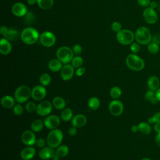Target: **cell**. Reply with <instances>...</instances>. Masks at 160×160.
Segmentation results:
<instances>
[{"label": "cell", "mask_w": 160, "mask_h": 160, "mask_svg": "<svg viewBox=\"0 0 160 160\" xmlns=\"http://www.w3.org/2000/svg\"><path fill=\"white\" fill-rule=\"evenodd\" d=\"M30 97H31V89L28 86L21 85L15 90L14 98L18 103L25 102Z\"/></svg>", "instance_id": "obj_5"}, {"label": "cell", "mask_w": 160, "mask_h": 160, "mask_svg": "<svg viewBox=\"0 0 160 160\" xmlns=\"http://www.w3.org/2000/svg\"><path fill=\"white\" fill-rule=\"evenodd\" d=\"M15 99L14 98L6 95L2 97L1 99V106L6 109H11L15 106Z\"/></svg>", "instance_id": "obj_22"}, {"label": "cell", "mask_w": 160, "mask_h": 160, "mask_svg": "<svg viewBox=\"0 0 160 160\" xmlns=\"http://www.w3.org/2000/svg\"><path fill=\"white\" fill-rule=\"evenodd\" d=\"M82 49L81 46L78 44L74 45L72 47V51H73L74 54H75L76 55L80 54L82 52Z\"/></svg>", "instance_id": "obj_43"}, {"label": "cell", "mask_w": 160, "mask_h": 160, "mask_svg": "<svg viewBox=\"0 0 160 160\" xmlns=\"http://www.w3.org/2000/svg\"><path fill=\"white\" fill-rule=\"evenodd\" d=\"M108 108L110 113L114 116H120L124 110L122 102L118 99H114L111 101L109 104Z\"/></svg>", "instance_id": "obj_10"}, {"label": "cell", "mask_w": 160, "mask_h": 160, "mask_svg": "<svg viewBox=\"0 0 160 160\" xmlns=\"http://www.w3.org/2000/svg\"><path fill=\"white\" fill-rule=\"evenodd\" d=\"M38 6L44 10H48L52 8L54 4L53 0H37Z\"/></svg>", "instance_id": "obj_29"}, {"label": "cell", "mask_w": 160, "mask_h": 160, "mask_svg": "<svg viewBox=\"0 0 160 160\" xmlns=\"http://www.w3.org/2000/svg\"><path fill=\"white\" fill-rule=\"evenodd\" d=\"M36 139L35 134L32 131H25L21 135V141L22 143L27 146H32L35 144Z\"/></svg>", "instance_id": "obj_13"}, {"label": "cell", "mask_w": 160, "mask_h": 160, "mask_svg": "<svg viewBox=\"0 0 160 160\" xmlns=\"http://www.w3.org/2000/svg\"><path fill=\"white\" fill-rule=\"evenodd\" d=\"M19 36H21V35L19 34V32L17 29L14 28H9L5 38L8 39L9 41H14L18 40Z\"/></svg>", "instance_id": "obj_26"}, {"label": "cell", "mask_w": 160, "mask_h": 160, "mask_svg": "<svg viewBox=\"0 0 160 160\" xmlns=\"http://www.w3.org/2000/svg\"><path fill=\"white\" fill-rule=\"evenodd\" d=\"M39 34L38 31L31 27L24 29L21 33V39L26 44L31 45L39 39Z\"/></svg>", "instance_id": "obj_2"}, {"label": "cell", "mask_w": 160, "mask_h": 160, "mask_svg": "<svg viewBox=\"0 0 160 160\" xmlns=\"http://www.w3.org/2000/svg\"><path fill=\"white\" fill-rule=\"evenodd\" d=\"M59 158H60V157H59L56 153H55V154L53 155V156H52V160H59Z\"/></svg>", "instance_id": "obj_56"}, {"label": "cell", "mask_w": 160, "mask_h": 160, "mask_svg": "<svg viewBox=\"0 0 160 160\" xmlns=\"http://www.w3.org/2000/svg\"><path fill=\"white\" fill-rule=\"evenodd\" d=\"M62 63L56 59H51L48 63V68L49 70L52 72H58L61 70L62 68Z\"/></svg>", "instance_id": "obj_23"}, {"label": "cell", "mask_w": 160, "mask_h": 160, "mask_svg": "<svg viewBox=\"0 0 160 160\" xmlns=\"http://www.w3.org/2000/svg\"><path fill=\"white\" fill-rule=\"evenodd\" d=\"M8 30H9V29L6 26H2L0 28V33L2 36H3L5 38L6 36L7 35V34H8Z\"/></svg>", "instance_id": "obj_48"}, {"label": "cell", "mask_w": 160, "mask_h": 160, "mask_svg": "<svg viewBox=\"0 0 160 160\" xmlns=\"http://www.w3.org/2000/svg\"><path fill=\"white\" fill-rule=\"evenodd\" d=\"M24 20L26 24H31L35 20L34 14L32 12H28V13L24 16Z\"/></svg>", "instance_id": "obj_39"}, {"label": "cell", "mask_w": 160, "mask_h": 160, "mask_svg": "<svg viewBox=\"0 0 160 160\" xmlns=\"http://www.w3.org/2000/svg\"><path fill=\"white\" fill-rule=\"evenodd\" d=\"M130 45H131L130 46V49H131V52L134 54L138 53L141 49L140 44H139L138 42H132Z\"/></svg>", "instance_id": "obj_41"}, {"label": "cell", "mask_w": 160, "mask_h": 160, "mask_svg": "<svg viewBox=\"0 0 160 160\" xmlns=\"http://www.w3.org/2000/svg\"><path fill=\"white\" fill-rule=\"evenodd\" d=\"M147 84L149 90L156 91L160 88V81L158 76H151L147 81Z\"/></svg>", "instance_id": "obj_21"}, {"label": "cell", "mask_w": 160, "mask_h": 160, "mask_svg": "<svg viewBox=\"0 0 160 160\" xmlns=\"http://www.w3.org/2000/svg\"><path fill=\"white\" fill-rule=\"evenodd\" d=\"M88 104L91 109L96 110L100 106V101L96 97H92L88 100Z\"/></svg>", "instance_id": "obj_31"}, {"label": "cell", "mask_w": 160, "mask_h": 160, "mask_svg": "<svg viewBox=\"0 0 160 160\" xmlns=\"http://www.w3.org/2000/svg\"><path fill=\"white\" fill-rule=\"evenodd\" d=\"M131 131L132 132H137L138 131H139V130H138V125H132V126H131Z\"/></svg>", "instance_id": "obj_53"}, {"label": "cell", "mask_w": 160, "mask_h": 160, "mask_svg": "<svg viewBox=\"0 0 160 160\" xmlns=\"http://www.w3.org/2000/svg\"><path fill=\"white\" fill-rule=\"evenodd\" d=\"M142 16L145 21L150 24H155L158 19V16L154 9L151 7L146 8L142 12Z\"/></svg>", "instance_id": "obj_9"}, {"label": "cell", "mask_w": 160, "mask_h": 160, "mask_svg": "<svg viewBox=\"0 0 160 160\" xmlns=\"http://www.w3.org/2000/svg\"><path fill=\"white\" fill-rule=\"evenodd\" d=\"M153 129H154V131L156 132H157V133L160 132V123H155V124H154Z\"/></svg>", "instance_id": "obj_51"}, {"label": "cell", "mask_w": 160, "mask_h": 160, "mask_svg": "<svg viewBox=\"0 0 160 160\" xmlns=\"http://www.w3.org/2000/svg\"><path fill=\"white\" fill-rule=\"evenodd\" d=\"M149 7H151V8H153V9H156L157 7H158V3L156 1H151V3H150V5H149Z\"/></svg>", "instance_id": "obj_52"}, {"label": "cell", "mask_w": 160, "mask_h": 160, "mask_svg": "<svg viewBox=\"0 0 160 160\" xmlns=\"http://www.w3.org/2000/svg\"><path fill=\"white\" fill-rule=\"evenodd\" d=\"M82 64H83V59L81 57L79 56L74 57L71 61V65L74 68H76V69L81 67Z\"/></svg>", "instance_id": "obj_36"}, {"label": "cell", "mask_w": 160, "mask_h": 160, "mask_svg": "<svg viewBox=\"0 0 160 160\" xmlns=\"http://www.w3.org/2000/svg\"><path fill=\"white\" fill-rule=\"evenodd\" d=\"M44 123L49 129H56L60 124V119L56 115H50L44 119Z\"/></svg>", "instance_id": "obj_14"}, {"label": "cell", "mask_w": 160, "mask_h": 160, "mask_svg": "<svg viewBox=\"0 0 160 160\" xmlns=\"http://www.w3.org/2000/svg\"><path fill=\"white\" fill-rule=\"evenodd\" d=\"M138 4L143 8H148L149 7L151 0H137Z\"/></svg>", "instance_id": "obj_44"}, {"label": "cell", "mask_w": 160, "mask_h": 160, "mask_svg": "<svg viewBox=\"0 0 160 160\" xmlns=\"http://www.w3.org/2000/svg\"><path fill=\"white\" fill-rule=\"evenodd\" d=\"M141 160H151V159L148 158H142Z\"/></svg>", "instance_id": "obj_57"}, {"label": "cell", "mask_w": 160, "mask_h": 160, "mask_svg": "<svg viewBox=\"0 0 160 160\" xmlns=\"http://www.w3.org/2000/svg\"><path fill=\"white\" fill-rule=\"evenodd\" d=\"M145 99L148 101H149L152 104H156L158 103V100L156 96V91L149 90L144 95Z\"/></svg>", "instance_id": "obj_28"}, {"label": "cell", "mask_w": 160, "mask_h": 160, "mask_svg": "<svg viewBox=\"0 0 160 160\" xmlns=\"http://www.w3.org/2000/svg\"><path fill=\"white\" fill-rule=\"evenodd\" d=\"M138 130L139 131L145 135L149 134L151 132L152 129L150 126V124L146 122H141L138 125Z\"/></svg>", "instance_id": "obj_25"}, {"label": "cell", "mask_w": 160, "mask_h": 160, "mask_svg": "<svg viewBox=\"0 0 160 160\" xmlns=\"http://www.w3.org/2000/svg\"><path fill=\"white\" fill-rule=\"evenodd\" d=\"M12 14L17 17H24L28 13L27 7L22 2H16L12 6Z\"/></svg>", "instance_id": "obj_15"}, {"label": "cell", "mask_w": 160, "mask_h": 160, "mask_svg": "<svg viewBox=\"0 0 160 160\" xmlns=\"http://www.w3.org/2000/svg\"><path fill=\"white\" fill-rule=\"evenodd\" d=\"M137 42L142 45H148L152 41V34L149 28L146 26L139 27L134 34Z\"/></svg>", "instance_id": "obj_1"}, {"label": "cell", "mask_w": 160, "mask_h": 160, "mask_svg": "<svg viewBox=\"0 0 160 160\" xmlns=\"http://www.w3.org/2000/svg\"><path fill=\"white\" fill-rule=\"evenodd\" d=\"M71 122L72 125L76 128H82L86 125L87 122V118L84 115L82 114H78L73 116L71 120Z\"/></svg>", "instance_id": "obj_18"}, {"label": "cell", "mask_w": 160, "mask_h": 160, "mask_svg": "<svg viewBox=\"0 0 160 160\" xmlns=\"http://www.w3.org/2000/svg\"><path fill=\"white\" fill-rule=\"evenodd\" d=\"M69 152V148L66 145H61L57 148L56 153L60 157L64 158L68 155Z\"/></svg>", "instance_id": "obj_32"}, {"label": "cell", "mask_w": 160, "mask_h": 160, "mask_svg": "<svg viewBox=\"0 0 160 160\" xmlns=\"http://www.w3.org/2000/svg\"><path fill=\"white\" fill-rule=\"evenodd\" d=\"M155 142L157 146L160 148V132L157 133L155 136Z\"/></svg>", "instance_id": "obj_50"}, {"label": "cell", "mask_w": 160, "mask_h": 160, "mask_svg": "<svg viewBox=\"0 0 160 160\" xmlns=\"http://www.w3.org/2000/svg\"><path fill=\"white\" fill-rule=\"evenodd\" d=\"M52 104L48 101H43L38 104L36 108V113L41 116H46L50 114L52 109Z\"/></svg>", "instance_id": "obj_11"}, {"label": "cell", "mask_w": 160, "mask_h": 160, "mask_svg": "<svg viewBox=\"0 0 160 160\" xmlns=\"http://www.w3.org/2000/svg\"><path fill=\"white\" fill-rule=\"evenodd\" d=\"M116 39L122 45H129L133 42L135 36L134 32L129 29H121L117 33Z\"/></svg>", "instance_id": "obj_7"}, {"label": "cell", "mask_w": 160, "mask_h": 160, "mask_svg": "<svg viewBox=\"0 0 160 160\" xmlns=\"http://www.w3.org/2000/svg\"><path fill=\"white\" fill-rule=\"evenodd\" d=\"M24 112V108L20 103L15 104L13 107V112L16 116H20Z\"/></svg>", "instance_id": "obj_40"}, {"label": "cell", "mask_w": 160, "mask_h": 160, "mask_svg": "<svg viewBox=\"0 0 160 160\" xmlns=\"http://www.w3.org/2000/svg\"><path fill=\"white\" fill-rule=\"evenodd\" d=\"M76 133H77V129L76 127L73 126L68 129V134L70 136H74L76 134Z\"/></svg>", "instance_id": "obj_49"}, {"label": "cell", "mask_w": 160, "mask_h": 160, "mask_svg": "<svg viewBox=\"0 0 160 160\" xmlns=\"http://www.w3.org/2000/svg\"><path fill=\"white\" fill-rule=\"evenodd\" d=\"M12 46L10 41L6 38H1L0 41V52L2 55H7L11 52Z\"/></svg>", "instance_id": "obj_20"}, {"label": "cell", "mask_w": 160, "mask_h": 160, "mask_svg": "<svg viewBox=\"0 0 160 160\" xmlns=\"http://www.w3.org/2000/svg\"><path fill=\"white\" fill-rule=\"evenodd\" d=\"M110 96L112 99H118L122 94V91L121 89L118 86H114L112 88H111V89H110V92H109Z\"/></svg>", "instance_id": "obj_34"}, {"label": "cell", "mask_w": 160, "mask_h": 160, "mask_svg": "<svg viewBox=\"0 0 160 160\" xmlns=\"http://www.w3.org/2000/svg\"><path fill=\"white\" fill-rule=\"evenodd\" d=\"M152 41L160 45V33H157L152 36Z\"/></svg>", "instance_id": "obj_47"}, {"label": "cell", "mask_w": 160, "mask_h": 160, "mask_svg": "<svg viewBox=\"0 0 160 160\" xmlns=\"http://www.w3.org/2000/svg\"><path fill=\"white\" fill-rule=\"evenodd\" d=\"M52 106L57 109H62L66 106V102L64 99L60 96H56L52 99Z\"/></svg>", "instance_id": "obj_24"}, {"label": "cell", "mask_w": 160, "mask_h": 160, "mask_svg": "<svg viewBox=\"0 0 160 160\" xmlns=\"http://www.w3.org/2000/svg\"><path fill=\"white\" fill-rule=\"evenodd\" d=\"M36 108H37V106L32 101H29L25 105L26 110L29 113H32L34 111H36Z\"/></svg>", "instance_id": "obj_38"}, {"label": "cell", "mask_w": 160, "mask_h": 160, "mask_svg": "<svg viewBox=\"0 0 160 160\" xmlns=\"http://www.w3.org/2000/svg\"><path fill=\"white\" fill-rule=\"evenodd\" d=\"M45 144H46V141L43 138H38L36 139V145L38 148L41 149L45 146Z\"/></svg>", "instance_id": "obj_45"}, {"label": "cell", "mask_w": 160, "mask_h": 160, "mask_svg": "<svg viewBox=\"0 0 160 160\" xmlns=\"http://www.w3.org/2000/svg\"><path fill=\"white\" fill-rule=\"evenodd\" d=\"M44 125V121H42L41 119H36L31 122V128L33 132H38L41 131Z\"/></svg>", "instance_id": "obj_27"}, {"label": "cell", "mask_w": 160, "mask_h": 160, "mask_svg": "<svg viewBox=\"0 0 160 160\" xmlns=\"http://www.w3.org/2000/svg\"><path fill=\"white\" fill-rule=\"evenodd\" d=\"M47 91L44 86L37 85L31 89V98L37 101L42 100L46 96Z\"/></svg>", "instance_id": "obj_12"}, {"label": "cell", "mask_w": 160, "mask_h": 160, "mask_svg": "<svg viewBox=\"0 0 160 160\" xmlns=\"http://www.w3.org/2000/svg\"><path fill=\"white\" fill-rule=\"evenodd\" d=\"M73 118V112L70 108H65L61 113V118L64 121H69Z\"/></svg>", "instance_id": "obj_30"}, {"label": "cell", "mask_w": 160, "mask_h": 160, "mask_svg": "<svg viewBox=\"0 0 160 160\" xmlns=\"http://www.w3.org/2000/svg\"><path fill=\"white\" fill-rule=\"evenodd\" d=\"M56 152H54L52 148L49 147H44L40 149L39 151L38 155L39 157L43 160H48L49 159H52L53 155Z\"/></svg>", "instance_id": "obj_17"}, {"label": "cell", "mask_w": 160, "mask_h": 160, "mask_svg": "<svg viewBox=\"0 0 160 160\" xmlns=\"http://www.w3.org/2000/svg\"><path fill=\"white\" fill-rule=\"evenodd\" d=\"M85 71H86V69L84 67L81 66V67H80V68H79L76 69V71L75 72V74L77 76L80 77V76H82L84 74Z\"/></svg>", "instance_id": "obj_46"}, {"label": "cell", "mask_w": 160, "mask_h": 160, "mask_svg": "<svg viewBox=\"0 0 160 160\" xmlns=\"http://www.w3.org/2000/svg\"><path fill=\"white\" fill-rule=\"evenodd\" d=\"M148 122L150 124L160 123V111L156 112L152 115V116L149 117L148 119Z\"/></svg>", "instance_id": "obj_37"}, {"label": "cell", "mask_w": 160, "mask_h": 160, "mask_svg": "<svg viewBox=\"0 0 160 160\" xmlns=\"http://www.w3.org/2000/svg\"><path fill=\"white\" fill-rule=\"evenodd\" d=\"M156 96L159 102H160V88L156 91Z\"/></svg>", "instance_id": "obj_54"}, {"label": "cell", "mask_w": 160, "mask_h": 160, "mask_svg": "<svg viewBox=\"0 0 160 160\" xmlns=\"http://www.w3.org/2000/svg\"><path fill=\"white\" fill-rule=\"evenodd\" d=\"M111 28V29L112 30V31L118 33V32H119L121 30L122 27H121V24L119 22L115 21L112 23Z\"/></svg>", "instance_id": "obj_42"}, {"label": "cell", "mask_w": 160, "mask_h": 160, "mask_svg": "<svg viewBox=\"0 0 160 160\" xmlns=\"http://www.w3.org/2000/svg\"><path fill=\"white\" fill-rule=\"evenodd\" d=\"M74 68L69 64H64L61 70V77L64 81H69L73 77Z\"/></svg>", "instance_id": "obj_16"}, {"label": "cell", "mask_w": 160, "mask_h": 160, "mask_svg": "<svg viewBox=\"0 0 160 160\" xmlns=\"http://www.w3.org/2000/svg\"><path fill=\"white\" fill-rule=\"evenodd\" d=\"M39 41L41 44L45 47H51L56 42L55 35L50 31H44L41 34Z\"/></svg>", "instance_id": "obj_8"}, {"label": "cell", "mask_w": 160, "mask_h": 160, "mask_svg": "<svg viewBox=\"0 0 160 160\" xmlns=\"http://www.w3.org/2000/svg\"><path fill=\"white\" fill-rule=\"evenodd\" d=\"M74 52L68 46H62L58 49L56 51V57L62 64H66L71 62Z\"/></svg>", "instance_id": "obj_6"}, {"label": "cell", "mask_w": 160, "mask_h": 160, "mask_svg": "<svg viewBox=\"0 0 160 160\" xmlns=\"http://www.w3.org/2000/svg\"><path fill=\"white\" fill-rule=\"evenodd\" d=\"M148 51L152 54H157L160 49V47L159 45L153 41H151V42H149L148 44V47H147Z\"/></svg>", "instance_id": "obj_33"}, {"label": "cell", "mask_w": 160, "mask_h": 160, "mask_svg": "<svg viewBox=\"0 0 160 160\" xmlns=\"http://www.w3.org/2000/svg\"><path fill=\"white\" fill-rule=\"evenodd\" d=\"M39 81L41 85L44 86H48L51 81V78L50 75L48 73H43L41 75L39 78Z\"/></svg>", "instance_id": "obj_35"}, {"label": "cell", "mask_w": 160, "mask_h": 160, "mask_svg": "<svg viewBox=\"0 0 160 160\" xmlns=\"http://www.w3.org/2000/svg\"><path fill=\"white\" fill-rule=\"evenodd\" d=\"M63 139V133L59 129H52L48 134L46 139V142L49 146L55 148L60 146Z\"/></svg>", "instance_id": "obj_4"}, {"label": "cell", "mask_w": 160, "mask_h": 160, "mask_svg": "<svg viewBox=\"0 0 160 160\" xmlns=\"http://www.w3.org/2000/svg\"><path fill=\"white\" fill-rule=\"evenodd\" d=\"M36 154V149L32 146H27L22 149L20 152V156L23 160L31 159Z\"/></svg>", "instance_id": "obj_19"}, {"label": "cell", "mask_w": 160, "mask_h": 160, "mask_svg": "<svg viewBox=\"0 0 160 160\" xmlns=\"http://www.w3.org/2000/svg\"><path fill=\"white\" fill-rule=\"evenodd\" d=\"M27 2L29 5H34L36 2H37V0H27Z\"/></svg>", "instance_id": "obj_55"}, {"label": "cell", "mask_w": 160, "mask_h": 160, "mask_svg": "<svg viewBox=\"0 0 160 160\" xmlns=\"http://www.w3.org/2000/svg\"><path fill=\"white\" fill-rule=\"evenodd\" d=\"M126 64L130 69L135 71H141L145 66L144 60L134 53L130 54L127 56L126 59Z\"/></svg>", "instance_id": "obj_3"}]
</instances>
